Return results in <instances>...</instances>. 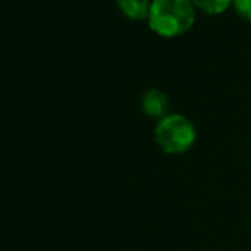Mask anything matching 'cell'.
I'll return each mask as SVG.
<instances>
[{
  "label": "cell",
  "instance_id": "cell-1",
  "mask_svg": "<svg viewBox=\"0 0 251 251\" xmlns=\"http://www.w3.org/2000/svg\"><path fill=\"white\" fill-rule=\"evenodd\" d=\"M147 21L159 36L175 38L193 26L195 7L192 0H152Z\"/></svg>",
  "mask_w": 251,
  "mask_h": 251
},
{
  "label": "cell",
  "instance_id": "cell-2",
  "mask_svg": "<svg viewBox=\"0 0 251 251\" xmlns=\"http://www.w3.org/2000/svg\"><path fill=\"white\" fill-rule=\"evenodd\" d=\"M154 139L162 152L179 155L193 147L197 140V128L186 116L173 113L157 122Z\"/></svg>",
  "mask_w": 251,
  "mask_h": 251
},
{
  "label": "cell",
  "instance_id": "cell-3",
  "mask_svg": "<svg viewBox=\"0 0 251 251\" xmlns=\"http://www.w3.org/2000/svg\"><path fill=\"white\" fill-rule=\"evenodd\" d=\"M142 109L147 116L162 120L169 115V98L161 89H149L142 96Z\"/></svg>",
  "mask_w": 251,
  "mask_h": 251
},
{
  "label": "cell",
  "instance_id": "cell-4",
  "mask_svg": "<svg viewBox=\"0 0 251 251\" xmlns=\"http://www.w3.org/2000/svg\"><path fill=\"white\" fill-rule=\"evenodd\" d=\"M120 10L125 14L130 19H146L149 17V10H151V0H116Z\"/></svg>",
  "mask_w": 251,
  "mask_h": 251
},
{
  "label": "cell",
  "instance_id": "cell-5",
  "mask_svg": "<svg viewBox=\"0 0 251 251\" xmlns=\"http://www.w3.org/2000/svg\"><path fill=\"white\" fill-rule=\"evenodd\" d=\"M193 7L201 10L208 16H217L227 10L229 5H232V0H192Z\"/></svg>",
  "mask_w": 251,
  "mask_h": 251
},
{
  "label": "cell",
  "instance_id": "cell-6",
  "mask_svg": "<svg viewBox=\"0 0 251 251\" xmlns=\"http://www.w3.org/2000/svg\"><path fill=\"white\" fill-rule=\"evenodd\" d=\"M232 5L239 14V17L251 23V0H232Z\"/></svg>",
  "mask_w": 251,
  "mask_h": 251
}]
</instances>
